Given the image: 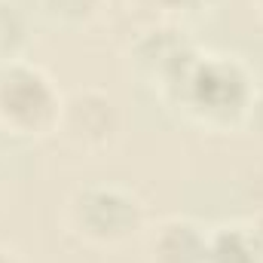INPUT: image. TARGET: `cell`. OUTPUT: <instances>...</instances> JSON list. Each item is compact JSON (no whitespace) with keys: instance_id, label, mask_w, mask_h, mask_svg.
I'll return each mask as SVG.
<instances>
[{"instance_id":"obj_12","label":"cell","mask_w":263,"mask_h":263,"mask_svg":"<svg viewBox=\"0 0 263 263\" xmlns=\"http://www.w3.org/2000/svg\"><path fill=\"white\" fill-rule=\"evenodd\" d=\"M245 227H248V233H251V239H254V248H257V254H260V260H263V208L251 217V220H245Z\"/></svg>"},{"instance_id":"obj_5","label":"cell","mask_w":263,"mask_h":263,"mask_svg":"<svg viewBox=\"0 0 263 263\" xmlns=\"http://www.w3.org/2000/svg\"><path fill=\"white\" fill-rule=\"evenodd\" d=\"M120 132H123V114L110 92L86 86L65 95L55 135H62V141L70 150L83 156H98L117 144Z\"/></svg>"},{"instance_id":"obj_2","label":"cell","mask_w":263,"mask_h":263,"mask_svg":"<svg viewBox=\"0 0 263 263\" xmlns=\"http://www.w3.org/2000/svg\"><path fill=\"white\" fill-rule=\"evenodd\" d=\"M65 227L92 248H117L147 233V205L120 184H86L65 202Z\"/></svg>"},{"instance_id":"obj_6","label":"cell","mask_w":263,"mask_h":263,"mask_svg":"<svg viewBox=\"0 0 263 263\" xmlns=\"http://www.w3.org/2000/svg\"><path fill=\"white\" fill-rule=\"evenodd\" d=\"M208 230L211 227L199 223L196 217H187V214L162 217L144 233L147 263H205Z\"/></svg>"},{"instance_id":"obj_3","label":"cell","mask_w":263,"mask_h":263,"mask_svg":"<svg viewBox=\"0 0 263 263\" xmlns=\"http://www.w3.org/2000/svg\"><path fill=\"white\" fill-rule=\"evenodd\" d=\"M65 95L34 62L0 67V132L18 141H43L59 129Z\"/></svg>"},{"instance_id":"obj_13","label":"cell","mask_w":263,"mask_h":263,"mask_svg":"<svg viewBox=\"0 0 263 263\" xmlns=\"http://www.w3.org/2000/svg\"><path fill=\"white\" fill-rule=\"evenodd\" d=\"M0 263H25V260H22V254H18V251H12V248L0 245Z\"/></svg>"},{"instance_id":"obj_8","label":"cell","mask_w":263,"mask_h":263,"mask_svg":"<svg viewBox=\"0 0 263 263\" xmlns=\"http://www.w3.org/2000/svg\"><path fill=\"white\" fill-rule=\"evenodd\" d=\"M37 3L46 22H52L55 28H67V31L95 25L107 6V0H37Z\"/></svg>"},{"instance_id":"obj_11","label":"cell","mask_w":263,"mask_h":263,"mask_svg":"<svg viewBox=\"0 0 263 263\" xmlns=\"http://www.w3.org/2000/svg\"><path fill=\"white\" fill-rule=\"evenodd\" d=\"M242 129H248L251 138H254L257 144H263V92H257V98H254V104H251V110H248Z\"/></svg>"},{"instance_id":"obj_10","label":"cell","mask_w":263,"mask_h":263,"mask_svg":"<svg viewBox=\"0 0 263 263\" xmlns=\"http://www.w3.org/2000/svg\"><path fill=\"white\" fill-rule=\"evenodd\" d=\"M135 12L150 15L153 22H178L190 15L202 0H126Z\"/></svg>"},{"instance_id":"obj_4","label":"cell","mask_w":263,"mask_h":263,"mask_svg":"<svg viewBox=\"0 0 263 263\" xmlns=\"http://www.w3.org/2000/svg\"><path fill=\"white\" fill-rule=\"evenodd\" d=\"M199 52L202 49L196 46V40L178 22H153L129 43L126 65L141 86H147L159 101H165L199 59Z\"/></svg>"},{"instance_id":"obj_7","label":"cell","mask_w":263,"mask_h":263,"mask_svg":"<svg viewBox=\"0 0 263 263\" xmlns=\"http://www.w3.org/2000/svg\"><path fill=\"white\" fill-rule=\"evenodd\" d=\"M205 263H263L254 239L242 220L217 223L208 230V248H205Z\"/></svg>"},{"instance_id":"obj_1","label":"cell","mask_w":263,"mask_h":263,"mask_svg":"<svg viewBox=\"0 0 263 263\" xmlns=\"http://www.w3.org/2000/svg\"><path fill=\"white\" fill-rule=\"evenodd\" d=\"M254 98L257 77L239 55L199 52L162 104L205 132H233L245 126Z\"/></svg>"},{"instance_id":"obj_9","label":"cell","mask_w":263,"mask_h":263,"mask_svg":"<svg viewBox=\"0 0 263 263\" xmlns=\"http://www.w3.org/2000/svg\"><path fill=\"white\" fill-rule=\"evenodd\" d=\"M28 43H31L28 18L15 3L0 0V67L22 62L28 52Z\"/></svg>"},{"instance_id":"obj_14","label":"cell","mask_w":263,"mask_h":263,"mask_svg":"<svg viewBox=\"0 0 263 263\" xmlns=\"http://www.w3.org/2000/svg\"><path fill=\"white\" fill-rule=\"evenodd\" d=\"M254 9H257V15H260V22H263V0H254Z\"/></svg>"}]
</instances>
